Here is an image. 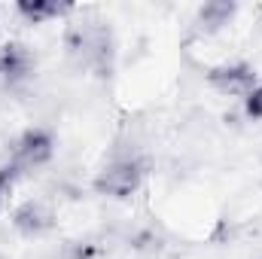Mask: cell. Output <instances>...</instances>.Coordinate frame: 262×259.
<instances>
[{"mask_svg": "<svg viewBox=\"0 0 262 259\" xmlns=\"http://www.w3.org/2000/svg\"><path fill=\"white\" fill-rule=\"evenodd\" d=\"M67 55H70L79 67L95 70L98 76H110V70H113V55H116L113 31H110L104 21L70 25V31H67Z\"/></svg>", "mask_w": 262, "mask_h": 259, "instance_id": "1", "label": "cell"}, {"mask_svg": "<svg viewBox=\"0 0 262 259\" xmlns=\"http://www.w3.org/2000/svg\"><path fill=\"white\" fill-rule=\"evenodd\" d=\"M143 183V162L134 159V156H122V159H113L107 162L98 177H95V192L104 195V198H116V201H125L140 189Z\"/></svg>", "mask_w": 262, "mask_h": 259, "instance_id": "2", "label": "cell"}, {"mask_svg": "<svg viewBox=\"0 0 262 259\" xmlns=\"http://www.w3.org/2000/svg\"><path fill=\"white\" fill-rule=\"evenodd\" d=\"M55 156V134L43 125H34V128L21 131V137L15 140V149H12V165L25 174V171H34V168H43L49 165Z\"/></svg>", "mask_w": 262, "mask_h": 259, "instance_id": "3", "label": "cell"}, {"mask_svg": "<svg viewBox=\"0 0 262 259\" xmlns=\"http://www.w3.org/2000/svg\"><path fill=\"white\" fill-rule=\"evenodd\" d=\"M207 85L216 89L220 95L247 98L259 85V73H256V67L247 64V61H229V64H216L207 70Z\"/></svg>", "mask_w": 262, "mask_h": 259, "instance_id": "4", "label": "cell"}, {"mask_svg": "<svg viewBox=\"0 0 262 259\" xmlns=\"http://www.w3.org/2000/svg\"><path fill=\"white\" fill-rule=\"evenodd\" d=\"M37 58L31 55V49L18 40H6L0 46V85L3 89H18L21 82H28L34 76Z\"/></svg>", "mask_w": 262, "mask_h": 259, "instance_id": "5", "label": "cell"}, {"mask_svg": "<svg viewBox=\"0 0 262 259\" xmlns=\"http://www.w3.org/2000/svg\"><path fill=\"white\" fill-rule=\"evenodd\" d=\"M12 226H15V232L25 235V238H43V235H49V232L58 226V217H55V210H52L46 201L28 198V201H21V204L12 210Z\"/></svg>", "mask_w": 262, "mask_h": 259, "instance_id": "6", "label": "cell"}, {"mask_svg": "<svg viewBox=\"0 0 262 259\" xmlns=\"http://www.w3.org/2000/svg\"><path fill=\"white\" fill-rule=\"evenodd\" d=\"M235 12H238V3H232V0H210V3H204L195 12V34L210 37V34L223 31L235 18Z\"/></svg>", "mask_w": 262, "mask_h": 259, "instance_id": "7", "label": "cell"}, {"mask_svg": "<svg viewBox=\"0 0 262 259\" xmlns=\"http://www.w3.org/2000/svg\"><path fill=\"white\" fill-rule=\"evenodd\" d=\"M15 12L28 21V25H43L52 18H64L73 12V3H58V0H18Z\"/></svg>", "mask_w": 262, "mask_h": 259, "instance_id": "8", "label": "cell"}, {"mask_svg": "<svg viewBox=\"0 0 262 259\" xmlns=\"http://www.w3.org/2000/svg\"><path fill=\"white\" fill-rule=\"evenodd\" d=\"M21 177V171L12 165V162H6V165H0V213L6 210V201H9V195H12V186H15V180Z\"/></svg>", "mask_w": 262, "mask_h": 259, "instance_id": "9", "label": "cell"}, {"mask_svg": "<svg viewBox=\"0 0 262 259\" xmlns=\"http://www.w3.org/2000/svg\"><path fill=\"white\" fill-rule=\"evenodd\" d=\"M244 113H247V119H253V122L262 119V82L244 98Z\"/></svg>", "mask_w": 262, "mask_h": 259, "instance_id": "10", "label": "cell"}]
</instances>
